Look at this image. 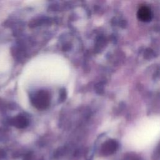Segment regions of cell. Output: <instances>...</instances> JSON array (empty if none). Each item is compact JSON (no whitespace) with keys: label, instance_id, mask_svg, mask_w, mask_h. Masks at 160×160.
<instances>
[{"label":"cell","instance_id":"obj_5","mask_svg":"<svg viewBox=\"0 0 160 160\" xmlns=\"http://www.w3.org/2000/svg\"><path fill=\"white\" fill-rule=\"evenodd\" d=\"M66 98V92L65 89H61V93H60V98L61 101H64V99Z\"/></svg>","mask_w":160,"mask_h":160},{"label":"cell","instance_id":"obj_1","mask_svg":"<svg viewBox=\"0 0 160 160\" xmlns=\"http://www.w3.org/2000/svg\"><path fill=\"white\" fill-rule=\"evenodd\" d=\"M32 104L38 109H46L50 103V95L45 90H40L36 92L31 98Z\"/></svg>","mask_w":160,"mask_h":160},{"label":"cell","instance_id":"obj_4","mask_svg":"<svg viewBox=\"0 0 160 160\" xmlns=\"http://www.w3.org/2000/svg\"><path fill=\"white\" fill-rule=\"evenodd\" d=\"M138 19L142 21L147 22L151 19V12L150 9L146 6L141 7L137 13Z\"/></svg>","mask_w":160,"mask_h":160},{"label":"cell","instance_id":"obj_3","mask_svg":"<svg viewBox=\"0 0 160 160\" xmlns=\"http://www.w3.org/2000/svg\"><path fill=\"white\" fill-rule=\"evenodd\" d=\"M11 124L19 129L25 128L28 125V120L25 116L18 115L11 120Z\"/></svg>","mask_w":160,"mask_h":160},{"label":"cell","instance_id":"obj_2","mask_svg":"<svg viewBox=\"0 0 160 160\" xmlns=\"http://www.w3.org/2000/svg\"><path fill=\"white\" fill-rule=\"evenodd\" d=\"M118 148L117 143L114 141L106 142L102 146L101 153L103 156H109L113 154Z\"/></svg>","mask_w":160,"mask_h":160},{"label":"cell","instance_id":"obj_6","mask_svg":"<svg viewBox=\"0 0 160 160\" xmlns=\"http://www.w3.org/2000/svg\"><path fill=\"white\" fill-rule=\"evenodd\" d=\"M28 160H35V159H32V158H28Z\"/></svg>","mask_w":160,"mask_h":160}]
</instances>
